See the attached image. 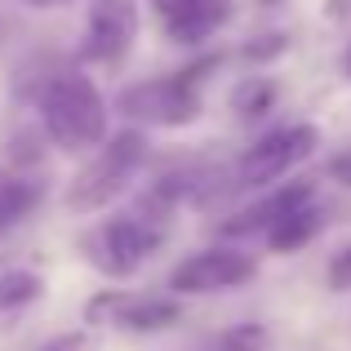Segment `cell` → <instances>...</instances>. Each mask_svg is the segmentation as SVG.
<instances>
[{
  "instance_id": "1",
  "label": "cell",
  "mask_w": 351,
  "mask_h": 351,
  "mask_svg": "<svg viewBox=\"0 0 351 351\" xmlns=\"http://www.w3.org/2000/svg\"><path fill=\"white\" fill-rule=\"evenodd\" d=\"M49 143L67 156H94L107 143V98L85 71H53L36 94Z\"/></svg>"
},
{
  "instance_id": "2",
  "label": "cell",
  "mask_w": 351,
  "mask_h": 351,
  "mask_svg": "<svg viewBox=\"0 0 351 351\" xmlns=\"http://www.w3.org/2000/svg\"><path fill=\"white\" fill-rule=\"evenodd\" d=\"M218 58H200L182 71H169V76H152L138 80V85H125L116 94V112L129 120V125H147V129H182L191 120H200V89H205V71H214Z\"/></svg>"
},
{
  "instance_id": "3",
  "label": "cell",
  "mask_w": 351,
  "mask_h": 351,
  "mask_svg": "<svg viewBox=\"0 0 351 351\" xmlns=\"http://www.w3.org/2000/svg\"><path fill=\"white\" fill-rule=\"evenodd\" d=\"M147 147L152 143H147V134L138 125L112 134L76 169V178H71L67 191H62V205H67L71 214H98V209H107L116 196H125L129 182H134V173L147 165Z\"/></svg>"
},
{
  "instance_id": "4",
  "label": "cell",
  "mask_w": 351,
  "mask_h": 351,
  "mask_svg": "<svg viewBox=\"0 0 351 351\" xmlns=\"http://www.w3.org/2000/svg\"><path fill=\"white\" fill-rule=\"evenodd\" d=\"M160 245H165V227L143 214H116L80 236V254L103 276H112V280L134 276Z\"/></svg>"
},
{
  "instance_id": "5",
  "label": "cell",
  "mask_w": 351,
  "mask_h": 351,
  "mask_svg": "<svg viewBox=\"0 0 351 351\" xmlns=\"http://www.w3.org/2000/svg\"><path fill=\"white\" fill-rule=\"evenodd\" d=\"M320 147V129L316 125H285L271 129L267 138H258L245 156L236 160V187L245 191H267L280 178H289L302 160H311Z\"/></svg>"
},
{
  "instance_id": "6",
  "label": "cell",
  "mask_w": 351,
  "mask_h": 351,
  "mask_svg": "<svg viewBox=\"0 0 351 351\" xmlns=\"http://www.w3.org/2000/svg\"><path fill=\"white\" fill-rule=\"evenodd\" d=\"M85 320L98 329H125V334H160L182 320L178 298H156V293H129V289H107L94 293L85 307Z\"/></svg>"
},
{
  "instance_id": "7",
  "label": "cell",
  "mask_w": 351,
  "mask_h": 351,
  "mask_svg": "<svg viewBox=\"0 0 351 351\" xmlns=\"http://www.w3.org/2000/svg\"><path fill=\"white\" fill-rule=\"evenodd\" d=\"M258 276L254 254H240V249L214 245L200 249V254L182 258L178 267L169 271V293L178 298H196V293H223V289H240Z\"/></svg>"
},
{
  "instance_id": "8",
  "label": "cell",
  "mask_w": 351,
  "mask_h": 351,
  "mask_svg": "<svg viewBox=\"0 0 351 351\" xmlns=\"http://www.w3.org/2000/svg\"><path fill=\"white\" fill-rule=\"evenodd\" d=\"M138 0H94L85 18V40H80V58L98 62V67H120L138 40Z\"/></svg>"
},
{
  "instance_id": "9",
  "label": "cell",
  "mask_w": 351,
  "mask_h": 351,
  "mask_svg": "<svg viewBox=\"0 0 351 351\" xmlns=\"http://www.w3.org/2000/svg\"><path fill=\"white\" fill-rule=\"evenodd\" d=\"M316 200V187H311V178H293V182H276V187H267V196H258L254 205L236 209L232 218L223 223V236H267L276 223H280L285 214H293V209L311 205Z\"/></svg>"
},
{
  "instance_id": "10",
  "label": "cell",
  "mask_w": 351,
  "mask_h": 351,
  "mask_svg": "<svg viewBox=\"0 0 351 351\" xmlns=\"http://www.w3.org/2000/svg\"><path fill=\"white\" fill-rule=\"evenodd\" d=\"M156 18L173 45H205L232 23V0H165L156 5Z\"/></svg>"
},
{
  "instance_id": "11",
  "label": "cell",
  "mask_w": 351,
  "mask_h": 351,
  "mask_svg": "<svg viewBox=\"0 0 351 351\" xmlns=\"http://www.w3.org/2000/svg\"><path fill=\"white\" fill-rule=\"evenodd\" d=\"M40 293H45V280L36 271H27V267L0 271V334H9V329L36 307Z\"/></svg>"
},
{
  "instance_id": "12",
  "label": "cell",
  "mask_w": 351,
  "mask_h": 351,
  "mask_svg": "<svg viewBox=\"0 0 351 351\" xmlns=\"http://www.w3.org/2000/svg\"><path fill=\"white\" fill-rule=\"evenodd\" d=\"M320 227H325V209L311 200V205L285 214L280 223L267 232V249H271V254H298V249H307L311 240L320 236Z\"/></svg>"
},
{
  "instance_id": "13",
  "label": "cell",
  "mask_w": 351,
  "mask_h": 351,
  "mask_svg": "<svg viewBox=\"0 0 351 351\" xmlns=\"http://www.w3.org/2000/svg\"><path fill=\"white\" fill-rule=\"evenodd\" d=\"M36 205H40V182L23 178V173H14V169L0 165V236H5L9 227L23 223Z\"/></svg>"
},
{
  "instance_id": "14",
  "label": "cell",
  "mask_w": 351,
  "mask_h": 351,
  "mask_svg": "<svg viewBox=\"0 0 351 351\" xmlns=\"http://www.w3.org/2000/svg\"><path fill=\"white\" fill-rule=\"evenodd\" d=\"M227 107H232L240 120H263V116L276 107V80H267V76H245V80L232 89Z\"/></svg>"
},
{
  "instance_id": "15",
  "label": "cell",
  "mask_w": 351,
  "mask_h": 351,
  "mask_svg": "<svg viewBox=\"0 0 351 351\" xmlns=\"http://www.w3.org/2000/svg\"><path fill=\"white\" fill-rule=\"evenodd\" d=\"M267 347H271V334L263 325H232L218 338V351H267Z\"/></svg>"
},
{
  "instance_id": "16",
  "label": "cell",
  "mask_w": 351,
  "mask_h": 351,
  "mask_svg": "<svg viewBox=\"0 0 351 351\" xmlns=\"http://www.w3.org/2000/svg\"><path fill=\"white\" fill-rule=\"evenodd\" d=\"M289 49V36H263V40H254V45H245V58L249 62H267V58H280V53Z\"/></svg>"
},
{
  "instance_id": "17",
  "label": "cell",
  "mask_w": 351,
  "mask_h": 351,
  "mask_svg": "<svg viewBox=\"0 0 351 351\" xmlns=\"http://www.w3.org/2000/svg\"><path fill=\"white\" fill-rule=\"evenodd\" d=\"M329 289H338V293L351 289V245L329 258Z\"/></svg>"
},
{
  "instance_id": "18",
  "label": "cell",
  "mask_w": 351,
  "mask_h": 351,
  "mask_svg": "<svg viewBox=\"0 0 351 351\" xmlns=\"http://www.w3.org/2000/svg\"><path fill=\"white\" fill-rule=\"evenodd\" d=\"M325 173H329V182H338V187H347V191H351V152H338V156H329Z\"/></svg>"
},
{
  "instance_id": "19",
  "label": "cell",
  "mask_w": 351,
  "mask_h": 351,
  "mask_svg": "<svg viewBox=\"0 0 351 351\" xmlns=\"http://www.w3.org/2000/svg\"><path fill=\"white\" fill-rule=\"evenodd\" d=\"M40 351H85V338L80 334H62V338H53V343H45Z\"/></svg>"
},
{
  "instance_id": "20",
  "label": "cell",
  "mask_w": 351,
  "mask_h": 351,
  "mask_svg": "<svg viewBox=\"0 0 351 351\" xmlns=\"http://www.w3.org/2000/svg\"><path fill=\"white\" fill-rule=\"evenodd\" d=\"M325 18L329 23H351V0H325Z\"/></svg>"
},
{
  "instance_id": "21",
  "label": "cell",
  "mask_w": 351,
  "mask_h": 351,
  "mask_svg": "<svg viewBox=\"0 0 351 351\" xmlns=\"http://www.w3.org/2000/svg\"><path fill=\"white\" fill-rule=\"evenodd\" d=\"M27 5H36V9H58V5H67V0H27Z\"/></svg>"
},
{
  "instance_id": "22",
  "label": "cell",
  "mask_w": 351,
  "mask_h": 351,
  "mask_svg": "<svg viewBox=\"0 0 351 351\" xmlns=\"http://www.w3.org/2000/svg\"><path fill=\"white\" fill-rule=\"evenodd\" d=\"M343 71H347V80H351V45H347V53H343Z\"/></svg>"
},
{
  "instance_id": "23",
  "label": "cell",
  "mask_w": 351,
  "mask_h": 351,
  "mask_svg": "<svg viewBox=\"0 0 351 351\" xmlns=\"http://www.w3.org/2000/svg\"><path fill=\"white\" fill-rule=\"evenodd\" d=\"M152 5H165V0H152Z\"/></svg>"
},
{
  "instance_id": "24",
  "label": "cell",
  "mask_w": 351,
  "mask_h": 351,
  "mask_svg": "<svg viewBox=\"0 0 351 351\" xmlns=\"http://www.w3.org/2000/svg\"><path fill=\"white\" fill-rule=\"evenodd\" d=\"M267 5H276V0H267Z\"/></svg>"
}]
</instances>
